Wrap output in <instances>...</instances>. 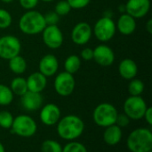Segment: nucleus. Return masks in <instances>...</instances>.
I'll return each instance as SVG.
<instances>
[{
    "mask_svg": "<svg viewBox=\"0 0 152 152\" xmlns=\"http://www.w3.org/2000/svg\"><path fill=\"white\" fill-rule=\"evenodd\" d=\"M85 130V124L83 120L75 115H68L57 123L58 135L67 141H73L82 135Z\"/></svg>",
    "mask_w": 152,
    "mask_h": 152,
    "instance_id": "f257e3e1",
    "label": "nucleus"
},
{
    "mask_svg": "<svg viewBox=\"0 0 152 152\" xmlns=\"http://www.w3.org/2000/svg\"><path fill=\"white\" fill-rule=\"evenodd\" d=\"M46 23L44 14L34 9L28 10L19 20V28L21 32L27 35H37L41 33Z\"/></svg>",
    "mask_w": 152,
    "mask_h": 152,
    "instance_id": "f03ea898",
    "label": "nucleus"
},
{
    "mask_svg": "<svg viewBox=\"0 0 152 152\" xmlns=\"http://www.w3.org/2000/svg\"><path fill=\"white\" fill-rule=\"evenodd\" d=\"M126 146L131 152H148L152 151V133L147 128L134 130L127 137Z\"/></svg>",
    "mask_w": 152,
    "mask_h": 152,
    "instance_id": "7ed1b4c3",
    "label": "nucleus"
},
{
    "mask_svg": "<svg viewBox=\"0 0 152 152\" xmlns=\"http://www.w3.org/2000/svg\"><path fill=\"white\" fill-rule=\"evenodd\" d=\"M118 113L117 108L110 103L104 102L99 104L93 112L94 122L101 127H108L116 124Z\"/></svg>",
    "mask_w": 152,
    "mask_h": 152,
    "instance_id": "20e7f679",
    "label": "nucleus"
},
{
    "mask_svg": "<svg viewBox=\"0 0 152 152\" xmlns=\"http://www.w3.org/2000/svg\"><path fill=\"white\" fill-rule=\"evenodd\" d=\"M10 129L12 134H16L20 137L29 138L36 134L37 125L36 121L31 116L27 115H20L13 118V122Z\"/></svg>",
    "mask_w": 152,
    "mask_h": 152,
    "instance_id": "39448f33",
    "label": "nucleus"
},
{
    "mask_svg": "<svg viewBox=\"0 0 152 152\" xmlns=\"http://www.w3.org/2000/svg\"><path fill=\"white\" fill-rule=\"evenodd\" d=\"M93 31L98 40L107 42L115 36L116 23L110 16H103L95 22Z\"/></svg>",
    "mask_w": 152,
    "mask_h": 152,
    "instance_id": "423d86ee",
    "label": "nucleus"
},
{
    "mask_svg": "<svg viewBox=\"0 0 152 152\" xmlns=\"http://www.w3.org/2000/svg\"><path fill=\"white\" fill-rule=\"evenodd\" d=\"M148 106L141 96H130L124 102V113L132 120L143 118Z\"/></svg>",
    "mask_w": 152,
    "mask_h": 152,
    "instance_id": "0eeeda50",
    "label": "nucleus"
},
{
    "mask_svg": "<svg viewBox=\"0 0 152 152\" xmlns=\"http://www.w3.org/2000/svg\"><path fill=\"white\" fill-rule=\"evenodd\" d=\"M21 44L20 39L13 35H5L0 38V58L9 60L20 55Z\"/></svg>",
    "mask_w": 152,
    "mask_h": 152,
    "instance_id": "6e6552de",
    "label": "nucleus"
},
{
    "mask_svg": "<svg viewBox=\"0 0 152 152\" xmlns=\"http://www.w3.org/2000/svg\"><path fill=\"white\" fill-rule=\"evenodd\" d=\"M53 86L58 95L61 97H68L71 95L76 86L73 74H70L65 71L58 73L54 79Z\"/></svg>",
    "mask_w": 152,
    "mask_h": 152,
    "instance_id": "1a4fd4ad",
    "label": "nucleus"
},
{
    "mask_svg": "<svg viewBox=\"0 0 152 152\" xmlns=\"http://www.w3.org/2000/svg\"><path fill=\"white\" fill-rule=\"evenodd\" d=\"M41 33L44 44L51 49H57L63 43V34L58 25H46Z\"/></svg>",
    "mask_w": 152,
    "mask_h": 152,
    "instance_id": "9d476101",
    "label": "nucleus"
},
{
    "mask_svg": "<svg viewBox=\"0 0 152 152\" xmlns=\"http://www.w3.org/2000/svg\"><path fill=\"white\" fill-rule=\"evenodd\" d=\"M93 29L86 22H80L77 23L71 30L72 41L79 46L86 45L92 38Z\"/></svg>",
    "mask_w": 152,
    "mask_h": 152,
    "instance_id": "9b49d317",
    "label": "nucleus"
},
{
    "mask_svg": "<svg viewBox=\"0 0 152 152\" xmlns=\"http://www.w3.org/2000/svg\"><path fill=\"white\" fill-rule=\"evenodd\" d=\"M96 64L102 67L110 66L115 61V54L111 47L107 45H99L94 49V58Z\"/></svg>",
    "mask_w": 152,
    "mask_h": 152,
    "instance_id": "f8f14e48",
    "label": "nucleus"
},
{
    "mask_svg": "<svg viewBox=\"0 0 152 152\" xmlns=\"http://www.w3.org/2000/svg\"><path fill=\"white\" fill-rule=\"evenodd\" d=\"M126 13L130 14L135 19L144 17L150 11V0H127L126 5Z\"/></svg>",
    "mask_w": 152,
    "mask_h": 152,
    "instance_id": "ddd939ff",
    "label": "nucleus"
},
{
    "mask_svg": "<svg viewBox=\"0 0 152 152\" xmlns=\"http://www.w3.org/2000/svg\"><path fill=\"white\" fill-rule=\"evenodd\" d=\"M39 116L41 122L44 125L47 126H52L56 125L60 120L61 109L57 105L53 103H48L41 108Z\"/></svg>",
    "mask_w": 152,
    "mask_h": 152,
    "instance_id": "4468645a",
    "label": "nucleus"
},
{
    "mask_svg": "<svg viewBox=\"0 0 152 152\" xmlns=\"http://www.w3.org/2000/svg\"><path fill=\"white\" fill-rule=\"evenodd\" d=\"M43 96L39 92H33L28 90L22 96H20V104L22 108L27 111H37L42 108Z\"/></svg>",
    "mask_w": 152,
    "mask_h": 152,
    "instance_id": "2eb2a0df",
    "label": "nucleus"
},
{
    "mask_svg": "<svg viewBox=\"0 0 152 152\" xmlns=\"http://www.w3.org/2000/svg\"><path fill=\"white\" fill-rule=\"evenodd\" d=\"M39 72L45 77H51L54 75L59 68V62L57 57L53 54H47L44 56L38 64Z\"/></svg>",
    "mask_w": 152,
    "mask_h": 152,
    "instance_id": "dca6fc26",
    "label": "nucleus"
},
{
    "mask_svg": "<svg viewBox=\"0 0 152 152\" xmlns=\"http://www.w3.org/2000/svg\"><path fill=\"white\" fill-rule=\"evenodd\" d=\"M118 30L123 35H131L136 30V21L135 18L128 13H122L116 24Z\"/></svg>",
    "mask_w": 152,
    "mask_h": 152,
    "instance_id": "f3484780",
    "label": "nucleus"
},
{
    "mask_svg": "<svg viewBox=\"0 0 152 152\" xmlns=\"http://www.w3.org/2000/svg\"><path fill=\"white\" fill-rule=\"evenodd\" d=\"M26 80L28 90L29 91L41 93L47 85V77H45L40 72H35L31 73Z\"/></svg>",
    "mask_w": 152,
    "mask_h": 152,
    "instance_id": "a211bd4d",
    "label": "nucleus"
},
{
    "mask_svg": "<svg viewBox=\"0 0 152 152\" xmlns=\"http://www.w3.org/2000/svg\"><path fill=\"white\" fill-rule=\"evenodd\" d=\"M118 73L122 78L126 80H132L135 78L138 73V66L134 60L125 58L118 65Z\"/></svg>",
    "mask_w": 152,
    "mask_h": 152,
    "instance_id": "6ab92c4d",
    "label": "nucleus"
},
{
    "mask_svg": "<svg viewBox=\"0 0 152 152\" xmlns=\"http://www.w3.org/2000/svg\"><path fill=\"white\" fill-rule=\"evenodd\" d=\"M122 139V130L116 124L106 127L103 133V140L110 146L117 145Z\"/></svg>",
    "mask_w": 152,
    "mask_h": 152,
    "instance_id": "aec40b11",
    "label": "nucleus"
},
{
    "mask_svg": "<svg viewBox=\"0 0 152 152\" xmlns=\"http://www.w3.org/2000/svg\"><path fill=\"white\" fill-rule=\"evenodd\" d=\"M9 68L10 70L17 75H20L25 73L27 70V62L26 60L20 55L13 56L12 58L9 59Z\"/></svg>",
    "mask_w": 152,
    "mask_h": 152,
    "instance_id": "412c9836",
    "label": "nucleus"
},
{
    "mask_svg": "<svg viewBox=\"0 0 152 152\" xmlns=\"http://www.w3.org/2000/svg\"><path fill=\"white\" fill-rule=\"evenodd\" d=\"M10 89L12 91L13 95H17L19 97L22 96L28 91L27 80L21 76H17L13 78L11 82Z\"/></svg>",
    "mask_w": 152,
    "mask_h": 152,
    "instance_id": "4be33fe9",
    "label": "nucleus"
},
{
    "mask_svg": "<svg viewBox=\"0 0 152 152\" xmlns=\"http://www.w3.org/2000/svg\"><path fill=\"white\" fill-rule=\"evenodd\" d=\"M80 67H81V59L77 55L69 56L64 62L65 72L70 74H75L76 73H77Z\"/></svg>",
    "mask_w": 152,
    "mask_h": 152,
    "instance_id": "5701e85b",
    "label": "nucleus"
},
{
    "mask_svg": "<svg viewBox=\"0 0 152 152\" xmlns=\"http://www.w3.org/2000/svg\"><path fill=\"white\" fill-rule=\"evenodd\" d=\"M13 93L10 87L0 84V106H8L13 100Z\"/></svg>",
    "mask_w": 152,
    "mask_h": 152,
    "instance_id": "b1692460",
    "label": "nucleus"
},
{
    "mask_svg": "<svg viewBox=\"0 0 152 152\" xmlns=\"http://www.w3.org/2000/svg\"><path fill=\"white\" fill-rule=\"evenodd\" d=\"M144 90V83L139 79H132L128 84V92L130 96H141Z\"/></svg>",
    "mask_w": 152,
    "mask_h": 152,
    "instance_id": "393cba45",
    "label": "nucleus"
},
{
    "mask_svg": "<svg viewBox=\"0 0 152 152\" xmlns=\"http://www.w3.org/2000/svg\"><path fill=\"white\" fill-rule=\"evenodd\" d=\"M42 152H61L62 147L61 145L53 140H46L41 145Z\"/></svg>",
    "mask_w": 152,
    "mask_h": 152,
    "instance_id": "a878e982",
    "label": "nucleus"
},
{
    "mask_svg": "<svg viewBox=\"0 0 152 152\" xmlns=\"http://www.w3.org/2000/svg\"><path fill=\"white\" fill-rule=\"evenodd\" d=\"M12 115L6 110L0 111V127L4 129H10L13 122Z\"/></svg>",
    "mask_w": 152,
    "mask_h": 152,
    "instance_id": "bb28decb",
    "label": "nucleus"
},
{
    "mask_svg": "<svg viewBox=\"0 0 152 152\" xmlns=\"http://www.w3.org/2000/svg\"><path fill=\"white\" fill-rule=\"evenodd\" d=\"M61 152H87V149L81 142H70L62 148Z\"/></svg>",
    "mask_w": 152,
    "mask_h": 152,
    "instance_id": "cd10ccee",
    "label": "nucleus"
},
{
    "mask_svg": "<svg viewBox=\"0 0 152 152\" xmlns=\"http://www.w3.org/2000/svg\"><path fill=\"white\" fill-rule=\"evenodd\" d=\"M71 10V7L67 0H61L55 4L54 12L59 16H64L67 15Z\"/></svg>",
    "mask_w": 152,
    "mask_h": 152,
    "instance_id": "c85d7f7f",
    "label": "nucleus"
},
{
    "mask_svg": "<svg viewBox=\"0 0 152 152\" xmlns=\"http://www.w3.org/2000/svg\"><path fill=\"white\" fill-rule=\"evenodd\" d=\"M12 22V18L11 13L3 9L0 8V29H6L8 28Z\"/></svg>",
    "mask_w": 152,
    "mask_h": 152,
    "instance_id": "c756f323",
    "label": "nucleus"
},
{
    "mask_svg": "<svg viewBox=\"0 0 152 152\" xmlns=\"http://www.w3.org/2000/svg\"><path fill=\"white\" fill-rule=\"evenodd\" d=\"M44 18L46 25H57L60 21V16L54 11L47 12L45 14H44Z\"/></svg>",
    "mask_w": 152,
    "mask_h": 152,
    "instance_id": "7c9ffc66",
    "label": "nucleus"
},
{
    "mask_svg": "<svg viewBox=\"0 0 152 152\" xmlns=\"http://www.w3.org/2000/svg\"><path fill=\"white\" fill-rule=\"evenodd\" d=\"M68 3L69 4L71 9H83L85 7H86L91 0H67Z\"/></svg>",
    "mask_w": 152,
    "mask_h": 152,
    "instance_id": "2f4dec72",
    "label": "nucleus"
},
{
    "mask_svg": "<svg viewBox=\"0 0 152 152\" xmlns=\"http://www.w3.org/2000/svg\"><path fill=\"white\" fill-rule=\"evenodd\" d=\"M130 118L124 113V114H118L117 116V120H116V125L118 126H119L120 128L123 127H127L130 124Z\"/></svg>",
    "mask_w": 152,
    "mask_h": 152,
    "instance_id": "473e14b6",
    "label": "nucleus"
},
{
    "mask_svg": "<svg viewBox=\"0 0 152 152\" xmlns=\"http://www.w3.org/2000/svg\"><path fill=\"white\" fill-rule=\"evenodd\" d=\"M38 1L39 0H19L20 6L27 11L34 9L37 5Z\"/></svg>",
    "mask_w": 152,
    "mask_h": 152,
    "instance_id": "72a5a7b5",
    "label": "nucleus"
},
{
    "mask_svg": "<svg viewBox=\"0 0 152 152\" xmlns=\"http://www.w3.org/2000/svg\"><path fill=\"white\" fill-rule=\"evenodd\" d=\"M80 56H81L82 59H84L85 61L93 60V58H94V49H92L90 47H86L81 51Z\"/></svg>",
    "mask_w": 152,
    "mask_h": 152,
    "instance_id": "f704fd0d",
    "label": "nucleus"
},
{
    "mask_svg": "<svg viewBox=\"0 0 152 152\" xmlns=\"http://www.w3.org/2000/svg\"><path fill=\"white\" fill-rule=\"evenodd\" d=\"M143 117L145 118V121L147 122V124L151 126L152 125V108L151 107H148L145 113H144V116Z\"/></svg>",
    "mask_w": 152,
    "mask_h": 152,
    "instance_id": "c9c22d12",
    "label": "nucleus"
},
{
    "mask_svg": "<svg viewBox=\"0 0 152 152\" xmlns=\"http://www.w3.org/2000/svg\"><path fill=\"white\" fill-rule=\"evenodd\" d=\"M146 30H147V31H148L150 34H151L152 33V20L151 19H150V20L147 22V23H146Z\"/></svg>",
    "mask_w": 152,
    "mask_h": 152,
    "instance_id": "e433bc0d",
    "label": "nucleus"
},
{
    "mask_svg": "<svg viewBox=\"0 0 152 152\" xmlns=\"http://www.w3.org/2000/svg\"><path fill=\"white\" fill-rule=\"evenodd\" d=\"M0 152H5L4 147V145L1 142H0Z\"/></svg>",
    "mask_w": 152,
    "mask_h": 152,
    "instance_id": "4c0bfd02",
    "label": "nucleus"
},
{
    "mask_svg": "<svg viewBox=\"0 0 152 152\" xmlns=\"http://www.w3.org/2000/svg\"><path fill=\"white\" fill-rule=\"evenodd\" d=\"M0 1H2L4 4H10V3L13 2V0H0Z\"/></svg>",
    "mask_w": 152,
    "mask_h": 152,
    "instance_id": "58836bf2",
    "label": "nucleus"
},
{
    "mask_svg": "<svg viewBox=\"0 0 152 152\" xmlns=\"http://www.w3.org/2000/svg\"><path fill=\"white\" fill-rule=\"evenodd\" d=\"M40 1H43V2H52L53 0H40Z\"/></svg>",
    "mask_w": 152,
    "mask_h": 152,
    "instance_id": "ea45409f",
    "label": "nucleus"
},
{
    "mask_svg": "<svg viewBox=\"0 0 152 152\" xmlns=\"http://www.w3.org/2000/svg\"><path fill=\"white\" fill-rule=\"evenodd\" d=\"M148 152H152V151H148Z\"/></svg>",
    "mask_w": 152,
    "mask_h": 152,
    "instance_id": "a19ab883",
    "label": "nucleus"
}]
</instances>
